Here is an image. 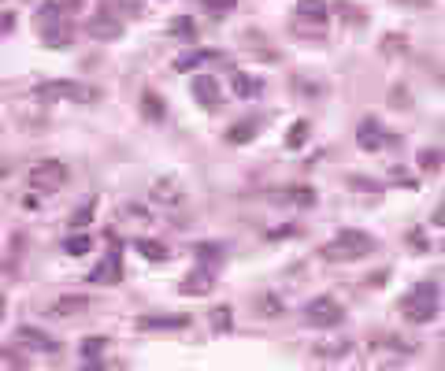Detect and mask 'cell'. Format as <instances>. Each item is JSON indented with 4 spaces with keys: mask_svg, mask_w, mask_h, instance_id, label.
Returning a JSON list of instances; mask_svg holds the SVG:
<instances>
[{
    "mask_svg": "<svg viewBox=\"0 0 445 371\" xmlns=\"http://www.w3.org/2000/svg\"><path fill=\"white\" fill-rule=\"evenodd\" d=\"M282 201H290L297 208H312L316 204V189L312 186H290V189H282Z\"/></svg>",
    "mask_w": 445,
    "mask_h": 371,
    "instance_id": "cell-20",
    "label": "cell"
},
{
    "mask_svg": "<svg viewBox=\"0 0 445 371\" xmlns=\"http://www.w3.org/2000/svg\"><path fill=\"white\" fill-rule=\"evenodd\" d=\"M38 30H41V38L48 48H67L71 45V23H67V15H63V8L56 4V0H48V4H41L38 11Z\"/></svg>",
    "mask_w": 445,
    "mask_h": 371,
    "instance_id": "cell-3",
    "label": "cell"
},
{
    "mask_svg": "<svg viewBox=\"0 0 445 371\" xmlns=\"http://www.w3.org/2000/svg\"><path fill=\"white\" fill-rule=\"evenodd\" d=\"M171 34H178V38H197V26H193V19H186V15H182V19H175L171 23Z\"/></svg>",
    "mask_w": 445,
    "mask_h": 371,
    "instance_id": "cell-31",
    "label": "cell"
},
{
    "mask_svg": "<svg viewBox=\"0 0 445 371\" xmlns=\"http://www.w3.org/2000/svg\"><path fill=\"white\" fill-rule=\"evenodd\" d=\"M390 101H393V108H412V93L393 86V89H390Z\"/></svg>",
    "mask_w": 445,
    "mask_h": 371,
    "instance_id": "cell-33",
    "label": "cell"
},
{
    "mask_svg": "<svg viewBox=\"0 0 445 371\" xmlns=\"http://www.w3.org/2000/svg\"><path fill=\"white\" fill-rule=\"evenodd\" d=\"M141 111H145V116L153 119V123H160V119H163V104H160V96H156V93H145V96H141Z\"/></svg>",
    "mask_w": 445,
    "mask_h": 371,
    "instance_id": "cell-26",
    "label": "cell"
},
{
    "mask_svg": "<svg viewBox=\"0 0 445 371\" xmlns=\"http://www.w3.org/2000/svg\"><path fill=\"white\" fill-rule=\"evenodd\" d=\"M211 60H223V52H211V48H193V52H186V56L175 60V67H178V71H193V67L211 63Z\"/></svg>",
    "mask_w": 445,
    "mask_h": 371,
    "instance_id": "cell-17",
    "label": "cell"
},
{
    "mask_svg": "<svg viewBox=\"0 0 445 371\" xmlns=\"http://www.w3.org/2000/svg\"><path fill=\"white\" fill-rule=\"evenodd\" d=\"M67 4H75V8H78V4H82V0H67Z\"/></svg>",
    "mask_w": 445,
    "mask_h": 371,
    "instance_id": "cell-41",
    "label": "cell"
},
{
    "mask_svg": "<svg viewBox=\"0 0 445 371\" xmlns=\"http://www.w3.org/2000/svg\"><path fill=\"white\" fill-rule=\"evenodd\" d=\"M134 249L145 256V260H156V264H160V260H167V256H171V253L163 249L160 241H153V238H138V241H134Z\"/></svg>",
    "mask_w": 445,
    "mask_h": 371,
    "instance_id": "cell-22",
    "label": "cell"
},
{
    "mask_svg": "<svg viewBox=\"0 0 445 371\" xmlns=\"http://www.w3.org/2000/svg\"><path fill=\"white\" fill-rule=\"evenodd\" d=\"M153 204H163V208H182L186 204V193L178 186V179H156L153 182V193H148Z\"/></svg>",
    "mask_w": 445,
    "mask_h": 371,
    "instance_id": "cell-9",
    "label": "cell"
},
{
    "mask_svg": "<svg viewBox=\"0 0 445 371\" xmlns=\"http://www.w3.org/2000/svg\"><path fill=\"white\" fill-rule=\"evenodd\" d=\"M56 319H71V316H82V312H89V297H82V294H67V297H60L53 309Z\"/></svg>",
    "mask_w": 445,
    "mask_h": 371,
    "instance_id": "cell-14",
    "label": "cell"
},
{
    "mask_svg": "<svg viewBox=\"0 0 445 371\" xmlns=\"http://www.w3.org/2000/svg\"><path fill=\"white\" fill-rule=\"evenodd\" d=\"M211 327H216V331H226V327H230V309H226V304L211 312Z\"/></svg>",
    "mask_w": 445,
    "mask_h": 371,
    "instance_id": "cell-34",
    "label": "cell"
},
{
    "mask_svg": "<svg viewBox=\"0 0 445 371\" xmlns=\"http://www.w3.org/2000/svg\"><path fill=\"white\" fill-rule=\"evenodd\" d=\"M308 131H312V123H308V119H297V123L290 126V138H286V145H290V149H301V145L308 141Z\"/></svg>",
    "mask_w": 445,
    "mask_h": 371,
    "instance_id": "cell-23",
    "label": "cell"
},
{
    "mask_svg": "<svg viewBox=\"0 0 445 371\" xmlns=\"http://www.w3.org/2000/svg\"><path fill=\"white\" fill-rule=\"evenodd\" d=\"M193 96L208 111H216L219 108V82H216V74H193Z\"/></svg>",
    "mask_w": 445,
    "mask_h": 371,
    "instance_id": "cell-11",
    "label": "cell"
},
{
    "mask_svg": "<svg viewBox=\"0 0 445 371\" xmlns=\"http://www.w3.org/2000/svg\"><path fill=\"white\" fill-rule=\"evenodd\" d=\"M293 89L304 96V101H319V96L326 93V86L319 82V78H308V74H293Z\"/></svg>",
    "mask_w": 445,
    "mask_h": 371,
    "instance_id": "cell-18",
    "label": "cell"
},
{
    "mask_svg": "<svg viewBox=\"0 0 445 371\" xmlns=\"http://www.w3.org/2000/svg\"><path fill=\"white\" fill-rule=\"evenodd\" d=\"M256 119H241V123H234V126H230V134H226V141L230 145H245V141H253L256 138Z\"/></svg>",
    "mask_w": 445,
    "mask_h": 371,
    "instance_id": "cell-21",
    "label": "cell"
},
{
    "mask_svg": "<svg viewBox=\"0 0 445 371\" xmlns=\"http://www.w3.org/2000/svg\"><path fill=\"white\" fill-rule=\"evenodd\" d=\"M319 253H323V260H364L368 253H375V238L349 227V231H341L334 241H326Z\"/></svg>",
    "mask_w": 445,
    "mask_h": 371,
    "instance_id": "cell-2",
    "label": "cell"
},
{
    "mask_svg": "<svg viewBox=\"0 0 445 371\" xmlns=\"http://www.w3.org/2000/svg\"><path fill=\"white\" fill-rule=\"evenodd\" d=\"M89 216H93V201H89V204H82L78 212L71 216V231H78V234H82V231H86V223H89Z\"/></svg>",
    "mask_w": 445,
    "mask_h": 371,
    "instance_id": "cell-30",
    "label": "cell"
},
{
    "mask_svg": "<svg viewBox=\"0 0 445 371\" xmlns=\"http://www.w3.org/2000/svg\"><path fill=\"white\" fill-rule=\"evenodd\" d=\"M401 312L408 316V323H431L438 316V286L434 282H419L412 294H405Z\"/></svg>",
    "mask_w": 445,
    "mask_h": 371,
    "instance_id": "cell-4",
    "label": "cell"
},
{
    "mask_svg": "<svg viewBox=\"0 0 445 371\" xmlns=\"http://www.w3.org/2000/svg\"><path fill=\"white\" fill-rule=\"evenodd\" d=\"M197 260H201V264H219L223 260V245H211V241L197 245Z\"/></svg>",
    "mask_w": 445,
    "mask_h": 371,
    "instance_id": "cell-27",
    "label": "cell"
},
{
    "mask_svg": "<svg viewBox=\"0 0 445 371\" xmlns=\"http://www.w3.org/2000/svg\"><path fill=\"white\" fill-rule=\"evenodd\" d=\"M11 26H15V19H11V15H0V34H8Z\"/></svg>",
    "mask_w": 445,
    "mask_h": 371,
    "instance_id": "cell-37",
    "label": "cell"
},
{
    "mask_svg": "<svg viewBox=\"0 0 445 371\" xmlns=\"http://www.w3.org/2000/svg\"><path fill=\"white\" fill-rule=\"evenodd\" d=\"M89 249H93L89 234H71L67 241H63V253H71V256H82V253H89Z\"/></svg>",
    "mask_w": 445,
    "mask_h": 371,
    "instance_id": "cell-25",
    "label": "cell"
},
{
    "mask_svg": "<svg viewBox=\"0 0 445 371\" xmlns=\"http://www.w3.org/2000/svg\"><path fill=\"white\" fill-rule=\"evenodd\" d=\"M189 323L186 316H141L138 327L141 331H182Z\"/></svg>",
    "mask_w": 445,
    "mask_h": 371,
    "instance_id": "cell-16",
    "label": "cell"
},
{
    "mask_svg": "<svg viewBox=\"0 0 445 371\" xmlns=\"http://www.w3.org/2000/svg\"><path fill=\"white\" fill-rule=\"evenodd\" d=\"M383 371H390V367H383Z\"/></svg>",
    "mask_w": 445,
    "mask_h": 371,
    "instance_id": "cell-42",
    "label": "cell"
},
{
    "mask_svg": "<svg viewBox=\"0 0 445 371\" xmlns=\"http://www.w3.org/2000/svg\"><path fill=\"white\" fill-rule=\"evenodd\" d=\"M119 279H123V256H119V249L111 245V253L89 271V282H97V286H115Z\"/></svg>",
    "mask_w": 445,
    "mask_h": 371,
    "instance_id": "cell-8",
    "label": "cell"
},
{
    "mask_svg": "<svg viewBox=\"0 0 445 371\" xmlns=\"http://www.w3.org/2000/svg\"><path fill=\"white\" fill-rule=\"evenodd\" d=\"M230 86H234V93L241 96V101H249V96L260 93V82H256V78H249L245 71H234V74H230Z\"/></svg>",
    "mask_w": 445,
    "mask_h": 371,
    "instance_id": "cell-19",
    "label": "cell"
},
{
    "mask_svg": "<svg viewBox=\"0 0 445 371\" xmlns=\"http://www.w3.org/2000/svg\"><path fill=\"white\" fill-rule=\"evenodd\" d=\"M408 4H427V0H408Z\"/></svg>",
    "mask_w": 445,
    "mask_h": 371,
    "instance_id": "cell-40",
    "label": "cell"
},
{
    "mask_svg": "<svg viewBox=\"0 0 445 371\" xmlns=\"http://www.w3.org/2000/svg\"><path fill=\"white\" fill-rule=\"evenodd\" d=\"M0 319H4V294H0Z\"/></svg>",
    "mask_w": 445,
    "mask_h": 371,
    "instance_id": "cell-39",
    "label": "cell"
},
{
    "mask_svg": "<svg viewBox=\"0 0 445 371\" xmlns=\"http://www.w3.org/2000/svg\"><path fill=\"white\" fill-rule=\"evenodd\" d=\"M341 319H345V309L334 297H312L304 304V323H312V327H338Z\"/></svg>",
    "mask_w": 445,
    "mask_h": 371,
    "instance_id": "cell-5",
    "label": "cell"
},
{
    "mask_svg": "<svg viewBox=\"0 0 445 371\" xmlns=\"http://www.w3.org/2000/svg\"><path fill=\"white\" fill-rule=\"evenodd\" d=\"M297 19L293 23H304V26H316L323 30L326 26V0H297Z\"/></svg>",
    "mask_w": 445,
    "mask_h": 371,
    "instance_id": "cell-10",
    "label": "cell"
},
{
    "mask_svg": "<svg viewBox=\"0 0 445 371\" xmlns=\"http://www.w3.org/2000/svg\"><path fill=\"white\" fill-rule=\"evenodd\" d=\"M15 338H19L26 349H38V353H56V349H60L56 338L45 334V331H38V327H19V331H15Z\"/></svg>",
    "mask_w": 445,
    "mask_h": 371,
    "instance_id": "cell-12",
    "label": "cell"
},
{
    "mask_svg": "<svg viewBox=\"0 0 445 371\" xmlns=\"http://www.w3.org/2000/svg\"><path fill=\"white\" fill-rule=\"evenodd\" d=\"M123 216H126V219H141V223H148V212H145L141 204H123Z\"/></svg>",
    "mask_w": 445,
    "mask_h": 371,
    "instance_id": "cell-35",
    "label": "cell"
},
{
    "mask_svg": "<svg viewBox=\"0 0 445 371\" xmlns=\"http://www.w3.org/2000/svg\"><path fill=\"white\" fill-rule=\"evenodd\" d=\"M416 160H419V167H423V171H431V175L445 167V164H441V160H445V156H441V149H419V156H416Z\"/></svg>",
    "mask_w": 445,
    "mask_h": 371,
    "instance_id": "cell-24",
    "label": "cell"
},
{
    "mask_svg": "<svg viewBox=\"0 0 445 371\" xmlns=\"http://www.w3.org/2000/svg\"><path fill=\"white\" fill-rule=\"evenodd\" d=\"M104 349H108V338H86V345H82V357H86V360H97V357H104Z\"/></svg>",
    "mask_w": 445,
    "mask_h": 371,
    "instance_id": "cell-28",
    "label": "cell"
},
{
    "mask_svg": "<svg viewBox=\"0 0 445 371\" xmlns=\"http://www.w3.org/2000/svg\"><path fill=\"white\" fill-rule=\"evenodd\" d=\"M278 312H282V301L271 297V294H263L260 297V316H278Z\"/></svg>",
    "mask_w": 445,
    "mask_h": 371,
    "instance_id": "cell-32",
    "label": "cell"
},
{
    "mask_svg": "<svg viewBox=\"0 0 445 371\" xmlns=\"http://www.w3.org/2000/svg\"><path fill=\"white\" fill-rule=\"evenodd\" d=\"M38 101H67V104H97L101 89L86 86V82H67V78H53V82H38L34 86Z\"/></svg>",
    "mask_w": 445,
    "mask_h": 371,
    "instance_id": "cell-1",
    "label": "cell"
},
{
    "mask_svg": "<svg viewBox=\"0 0 445 371\" xmlns=\"http://www.w3.org/2000/svg\"><path fill=\"white\" fill-rule=\"evenodd\" d=\"M356 145L364 153H378V149H386L390 145V134H386V126L378 123V119H364L356 126Z\"/></svg>",
    "mask_w": 445,
    "mask_h": 371,
    "instance_id": "cell-7",
    "label": "cell"
},
{
    "mask_svg": "<svg viewBox=\"0 0 445 371\" xmlns=\"http://www.w3.org/2000/svg\"><path fill=\"white\" fill-rule=\"evenodd\" d=\"M86 30H89V38H97V41H115V38L123 34V23L101 11V15H93V19H89Z\"/></svg>",
    "mask_w": 445,
    "mask_h": 371,
    "instance_id": "cell-13",
    "label": "cell"
},
{
    "mask_svg": "<svg viewBox=\"0 0 445 371\" xmlns=\"http://www.w3.org/2000/svg\"><path fill=\"white\" fill-rule=\"evenodd\" d=\"M208 8H216V11H223V8H234V0H204Z\"/></svg>",
    "mask_w": 445,
    "mask_h": 371,
    "instance_id": "cell-36",
    "label": "cell"
},
{
    "mask_svg": "<svg viewBox=\"0 0 445 371\" xmlns=\"http://www.w3.org/2000/svg\"><path fill=\"white\" fill-rule=\"evenodd\" d=\"M63 182H67V164H60V160H41V164L30 167V186L34 189L56 193Z\"/></svg>",
    "mask_w": 445,
    "mask_h": 371,
    "instance_id": "cell-6",
    "label": "cell"
},
{
    "mask_svg": "<svg viewBox=\"0 0 445 371\" xmlns=\"http://www.w3.org/2000/svg\"><path fill=\"white\" fill-rule=\"evenodd\" d=\"M182 289L186 297H201V294H211V271L208 267H197V271H189V275L182 279Z\"/></svg>",
    "mask_w": 445,
    "mask_h": 371,
    "instance_id": "cell-15",
    "label": "cell"
},
{
    "mask_svg": "<svg viewBox=\"0 0 445 371\" xmlns=\"http://www.w3.org/2000/svg\"><path fill=\"white\" fill-rule=\"evenodd\" d=\"M82 371H104V367H97V364H86V367H82Z\"/></svg>",
    "mask_w": 445,
    "mask_h": 371,
    "instance_id": "cell-38",
    "label": "cell"
},
{
    "mask_svg": "<svg viewBox=\"0 0 445 371\" xmlns=\"http://www.w3.org/2000/svg\"><path fill=\"white\" fill-rule=\"evenodd\" d=\"M383 52H386V56H397V52L405 56V52H408V41L397 38V34H386V38H383Z\"/></svg>",
    "mask_w": 445,
    "mask_h": 371,
    "instance_id": "cell-29",
    "label": "cell"
}]
</instances>
